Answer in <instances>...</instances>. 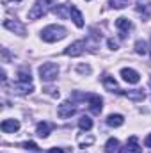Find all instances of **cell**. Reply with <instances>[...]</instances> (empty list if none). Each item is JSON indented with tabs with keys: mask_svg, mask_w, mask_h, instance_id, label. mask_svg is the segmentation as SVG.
<instances>
[{
	"mask_svg": "<svg viewBox=\"0 0 151 153\" xmlns=\"http://www.w3.org/2000/svg\"><path fill=\"white\" fill-rule=\"evenodd\" d=\"M68 36V30L62 27V25H48L41 30V39L46 41V43H55V41H61Z\"/></svg>",
	"mask_w": 151,
	"mask_h": 153,
	"instance_id": "1",
	"label": "cell"
},
{
	"mask_svg": "<svg viewBox=\"0 0 151 153\" xmlns=\"http://www.w3.org/2000/svg\"><path fill=\"white\" fill-rule=\"evenodd\" d=\"M53 2L55 0H36L34 5H32V9L29 11V20H38L41 16H44L52 9Z\"/></svg>",
	"mask_w": 151,
	"mask_h": 153,
	"instance_id": "2",
	"label": "cell"
},
{
	"mask_svg": "<svg viewBox=\"0 0 151 153\" xmlns=\"http://www.w3.org/2000/svg\"><path fill=\"white\" fill-rule=\"evenodd\" d=\"M59 76V66L55 62H44L39 66V78L43 82H53Z\"/></svg>",
	"mask_w": 151,
	"mask_h": 153,
	"instance_id": "3",
	"label": "cell"
},
{
	"mask_svg": "<svg viewBox=\"0 0 151 153\" xmlns=\"http://www.w3.org/2000/svg\"><path fill=\"white\" fill-rule=\"evenodd\" d=\"M135 11L142 16V20H150L151 16V0H135Z\"/></svg>",
	"mask_w": 151,
	"mask_h": 153,
	"instance_id": "4",
	"label": "cell"
},
{
	"mask_svg": "<svg viewBox=\"0 0 151 153\" xmlns=\"http://www.w3.org/2000/svg\"><path fill=\"white\" fill-rule=\"evenodd\" d=\"M87 103L93 114H100L103 109V98L100 94H87Z\"/></svg>",
	"mask_w": 151,
	"mask_h": 153,
	"instance_id": "5",
	"label": "cell"
},
{
	"mask_svg": "<svg viewBox=\"0 0 151 153\" xmlns=\"http://www.w3.org/2000/svg\"><path fill=\"white\" fill-rule=\"evenodd\" d=\"M75 112H76V107H75L73 102H62L59 105V109H57V114H59V117H62V119L71 117Z\"/></svg>",
	"mask_w": 151,
	"mask_h": 153,
	"instance_id": "6",
	"label": "cell"
},
{
	"mask_svg": "<svg viewBox=\"0 0 151 153\" xmlns=\"http://www.w3.org/2000/svg\"><path fill=\"white\" fill-rule=\"evenodd\" d=\"M85 52V41H75V43H71L70 46H66V50H64V53L66 55H70V57H76V55H82Z\"/></svg>",
	"mask_w": 151,
	"mask_h": 153,
	"instance_id": "7",
	"label": "cell"
},
{
	"mask_svg": "<svg viewBox=\"0 0 151 153\" xmlns=\"http://www.w3.org/2000/svg\"><path fill=\"white\" fill-rule=\"evenodd\" d=\"M4 27H5L7 30L14 32V34L25 36V25H23V23H20L18 20H11V18H7V20H4Z\"/></svg>",
	"mask_w": 151,
	"mask_h": 153,
	"instance_id": "8",
	"label": "cell"
},
{
	"mask_svg": "<svg viewBox=\"0 0 151 153\" xmlns=\"http://www.w3.org/2000/svg\"><path fill=\"white\" fill-rule=\"evenodd\" d=\"M132 22L128 20V18H124V16H121V18H117L115 20V29L119 30V36L121 38H126L128 36V32L132 30Z\"/></svg>",
	"mask_w": 151,
	"mask_h": 153,
	"instance_id": "9",
	"label": "cell"
},
{
	"mask_svg": "<svg viewBox=\"0 0 151 153\" xmlns=\"http://www.w3.org/2000/svg\"><path fill=\"white\" fill-rule=\"evenodd\" d=\"M119 153H142V148L139 146V141L135 135H132L128 139V143L124 144V148H119Z\"/></svg>",
	"mask_w": 151,
	"mask_h": 153,
	"instance_id": "10",
	"label": "cell"
},
{
	"mask_svg": "<svg viewBox=\"0 0 151 153\" xmlns=\"http://www.w3.org/2000/svg\"><path fill=\"white\" fill-rule=\"evenodd\" d=\"M0 130L4 134H14L20 130V121L18 119H4L0 125Z\"/></svg>",
	"mask_w": 151,
	"mask_h": 153,
	"instance_id": "11",
	"label": "cell"
},
{
	"mask_svg": "<svg viewBox=\"0 0 151 153\" xmlns=\"http://www.w3.org/2000/svg\"><path fill=\"white\" fill-rule=\"evenodd\" d=\"M121 76L128 84H139V80H141V75L135 70H132V68H123L121 70Z\"/></svg>",
	"mask_w": 151,
	"mask_h": 153,
	"instance_id": "12",
	"label": "cell"
},
{
	"mask_svg": "<svg viewBox=\"0 0 151 153\" xmlns=\"http://www.w3.org/2000/svg\"><path fill=\"white\" fill-rule=\"evenodd\" d=\"M70 18L75 22L76 27H84V16H82V13L78 11V7L76 5H73V4H70Z\"/></svg>",
	"mask_w": 151,
	"mask_h": 153,
	"instance_id": "13",
	"label": "cell"
},
{
	"mask_svg": "<svg viewBox=\"0 0 151 153\" xmlns=\"http://www.w3.org/2000/svg\"><path fill=\"white\" fill-rule=\"evenodd\" d=\"M123 96H126L128 100H133V102H142L146 98L144 91L142 89H132V91H121Z\"/></svg>",
	"mask_w": 151,
	"mask_h": 153,
	"instance_id": "14",
	"label": "cell"
},
{
	"mask_svg": "<svg viewBox=\"0 0 151 153\" xmlns=\"http://www.w3.org/2000/svg\"><path fill=\"white\" fill-rule=\"evenodd\" d=\"M101 84H103V87H105V89H109L110 93H119V94H121V89H119L117 82H115L110 75H103V78H101Z\"/></svg>",
	"mask_w": 151,
	"mask_h": 153,
	"instance_id": "15",
	"label": "cell"
},
{
	"mask_svg": "<svg viewBox=\"0 0 151 153\" xmlns=\"http://www.w3.org/2000/svg\"><path fill=\"white\" fill-rule=\"evenodd\" d=\"M52 130H53V125L48 123V121H41V123H38V126H36V134H38L39 137H43V139L48 137Z\"/></svg>",
	"mask_w": 151,
	"mask_h": 153,
	"instance_id": "16",
	"label": "cell"
},
{
	"mask_svg": "<svg viewBox=\"0 0 151 153\" xmlns=\"http://www.w3.org/2000/svg\"><path fill=\"white\" fill-rule=\"evenodd\" d=\"M32 91H34V85L32 84H21V82L13 84V93L14 94H29Z\"/></svg>",
	"mask_w": 151,
	"mask_h": 153,
	"instance_id": "17",
	"label": "cell"
},
{
	"mask_svg": "<svg viewBox=\"0 0 151 153\" xmlns=\"http://www.w3.org/2000/svg\"><path fill=\"white\" fill-rule=\"evenodd\" d=\"M16 82H21V84H32V76H30V70L29 68H21L18 71L16 76Z\"/></svg>",
	"mask_w": 151,
	"mask_h": 153,
	"instance_id": "18",
	"label": "cell"
},
{
	"mask_svg": "<svg viewBox=\"0 0 151 153\" xmlns=\"http://www.w3.org/2000/svg\"><path fill=\"white\" fill-rule=\"evenodd\" d=\"M53 13H55L59 18H70V4L55 5V7H53Z\"/></svg>",
	"mask_w": 151,
	"mask_h": 153,
	"instance_id": "19",
	"label": "cell"
},
{
	"mask_svg": "<svg viewBox=\"0 0 151 153\" xmlns=\"http://www.w3.org/2000/svg\"><path fill=\"white\" fill-rule=\"evenodd\" d=\"M124 123V117L121 114H110L107 117V125L109 126H114V128H117V126H121Z\"/></svg>",
	"mask_w": 151,
	"mask_h": 153,
	"instance_id": "20",
	"label": "cell"
},
{
	"mask_svg": "<svg viewBox=\"0 0 151 153\" xmlns=\"http://www.w3.org/2000/svg\"><path fill=\"white\" fill-rule=\"evenodd\" d=\"M78 126H80V130H91L93 128V119L89 117V116H82L80 119H78Z\"/></svg>",
	"mask_w": 151,
	"mask_h": 153,
	"instance_id": "21",
	"label": "cell"
},
{
	"mask_svg": "<svg viewBox=\"0 0 151 153\" xmlns=\"http://www.w3.org/2000/svg\"><path fill=\"white\" fill-rule=\"evenodd\" d=\"M119 150V141L117 139H109L107 141V144H105V153H114V152H117Z\"/></svg>",
	"mask_w": 151,
	"mask_h": 153,
	"instance_id": "22",
	"label": "cell"
},
{
	"mask_svg": "<svg viewBox=\"0 0 151 153\" xmlns=\"http://www.w3.org/2000/svg\"><path fill=\"white\" fill-rule=\"evenodd\" d=\"M135 52H137L139 55H146V53L150 52V50H148V45H146V41H141V39H139V41L135 43Z\"/></svg>",
	"mask_w": 151,
	"mask_h": 153,
	"instance_id": "23",
	"label": "cell"
},
{
	"mask_svg": "<svg viewBox=\"0 0 151 153\" xmlns=\"http://www.w3.org/2000/svg\"><path fill=\"white\" fill-rule=\"evenodd\" d=\"M128 2H130V0H109V5H110L112 9H124V7L128 5Z\"/></svg>",
	"mask_w": 151,
	"mask_h": 153,
	"instance_id": "24",
	"label": "cell"
},
{
	"mask_svg": "<svg viewBox=\"0 0 151 153\" xmlns=\"http://www.w3.org/2000/svg\"><path fill=\"white\" fill-rule=\"evenodd\" d=\"M76 71L78 73H82V75H91V66H87V64H80V66H76Z\"/></svg>",
	"mask_w": 151,
	"mask_h": 153,
	"instance_id": "25",
	"label": "cell"
},
{
	"mask_svg": "<svg viewBox=\"0 0 151 153\" xmlns=\"http://www.w3.org/2000/svg\"><path fill=\"white\" fill-rule=\"evenodd\" d=\"M78 143H80L82 146H84V144H87V146H89V144H93V143H94V137H93V135H87V137L80 135V137H78Z\"/></svg>",
	"mask_w": 151,
	"mask_h": 153,
	"instance_id": "26",
	"label": "cell"
},
{
	"mask_svg": "<svg viewBox=\"0 0 151 153\" xmlns=\"http://www.w3.org/2000/svg\"><path fill=\"white\" fill-rule=\"evenodd\" d=\"M21 146H23V148H27V150H30V152H38V150H39L36 143H23Z\"/></svg>",
	"mask_w": 151,
	"mask_h": 153,
	"instance_id": "27",
	"label": "cell"
},
{
	"mask_svg": "<svg viewBox=\"0 0 151 153\" xmlns=\"http://www.w3.org/2000/svg\"><path fill=\"white\" fill-rule=\"evenodd\" d=\"M107 43H109V48H110V50H117V43H115L114 39H109Z\"/></svg>",
	"mask_w": 151,
	"mask_h": 153,
	"instance_id": "28",
	"label": "cell"
},
{
	"mask_svg": "<svg viewBox=\"0 0 151 153\" xmlns=\"http://www.w3.org/2000/svg\"><path fill=\"white\" fill-rule=\"evenodd\" d=\"M46 91H48L52 96H59V91H57V89H53V87H46Z\"/></svg>",
	"mask_w": 151,
	"mask_h": 153,
	"instance_id": "29",
	"label": "cell"
},
{
	"mask_svg": "<svg viewBox=\"0 0 151 153\" xmlns=\"http://www.w3.org/2000/svg\"><path fill=\"white\" fill-rule=\"evenodd\" d=\"M144 146H146V148H151V134L144 139Z\"/></svg>",
	"mask_w": 151,
	"mask_h": 153,
	"instance_id": "30",
	"label": "cell"
},
{
	"mask_svg": "<svg viewBox=\"0 0 151 153\" xmlns=\"http://www.w3.org/2000/svg\"><path fill=\"white\" fill-rule=\"evenodd\" d=\"M48 153H64V150H62V148H52Z\"/></svg>",
	"mask_w": 151,
	"mask_h": 153,
	"instance_id": "31",
	"label": "cell"
},
{
	"mask_svg": "<svg viewBox=\"0 0 151 153\" xmlns=\"http://www.w3.org/2000/svg\"><path fill=\"white\" fill-rule=\"evenodd\" d=\"M4 4H9V2H20V0H2Z\"/></svg>",
	"mask_w": 151,
	"mask_h": 153,
	"instance_id": "32",
	"label": "cell"
},
{
	"mask_svg": "<svg viewBox=\"0 0 151 153\" xmlns=\"http://www.w3.org/2000/svg\"><path fill=\"white\" fill-rule=\"evenodd\" d=\"M150 85H151V78H150Z\"/></svg>",
	"mask_w": 151,
	"mask_h": 153,
	"instance_id": "33",
	"label": "cell"
},
{
	"mask_svg": "<svg viewBox=\"0 0 151 153\" xmlns=\"http://www.w3.org/2000/svg\"><path fill=\"white\" fill-rule=\"evenodd\" d=\"M150 52H151V50H150Z\"/></svg>",
	"mask_w": 151,
	"mask_h": 153,
	"instance_id": "34",
	"label": "cell"
}]
</instances>
